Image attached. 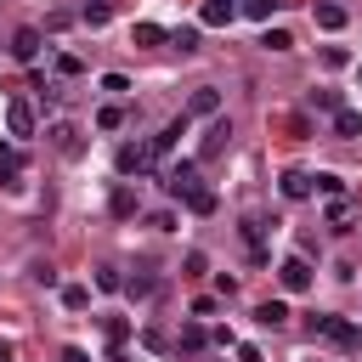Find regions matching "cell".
Instances as JSON below:
<instances>
[{
    "label": "cell",
    "mask_w": 362,
    "mask_h": 362,
    "mask_svg": "<svg viewBox=\"0 0 362 362\" xmlns=\"http://www.w3.org/2000/svg\"><path fill=\"white\" fill-rule=\"evenodd\" d=\"M153 170V147H119V175H147Z\"/></svg>",
    "instance_id": "52a82bcc"
},
{
    "label": "cell",
    "mask_w": 362,
    "mask_h": 362,
    "mask_svg": "<svg viewBox=\"0 0 362 362\" xmlns=\"http://www.w3.org/2000/svg\"><path fill=\"white\" fill-rule=\"evenodd\" d=\"M107 209H113L119 221H130V215H136L141 204H136V192H130V187H113V198H107Z\"/></svg>",
    "instance_id": "9a60e30c"
},
{
    "label": "cell",
    "mask_w": 362,
    "mask_h": 362,
    "mask_svg": "<svg viewBox=\"0 0 362 362\" xmlns=\"http://www.w3.org/2000/svg\"><path fill=\"white\" fill-rule=\"evenodd\" d=\"M170 40H175V45H181V51H198V28H175V34H170Z\"/></svg>",
    "instance_id": "d6a6232c"
},
{
    "label": "cell",
    "mask_w": 362,
    "mask_h": 362,
    "mask_svg": "<svg viewBox=\"0 0 362 362\" xmlns=\"http://www.w3.org/2000/svg\"><path fill=\"white\" fill-rule=\"evenodd\" d=\"M311 334L317 339H328V345H362V334H356V322H345V317H311Z\"/></svg>",
    "instance_id": "6da1fadb"
},
{
    "label": "cell",
    "mask_w": 362,
    "mask_h": 362,
    "mask_svg": "<svg viewBox=\"0 0 362 362\" xmlns=\"http://www.w3.org/2000/svg\"><path fill=\"white\" fill-rule=\"evenodd\" d=\"M243 243H249V260H255V266H266V221H260V215H249V221H243Z\"/></svg>",
    "instance_id": "ba28073f"
},
{
    "label": "cell",
    "mask_w": 362,
    "mask_h": 362,
    "mask_svg": "<svg viewBox=\"0 0 362 362\" xmlns=\"http://www.w3.org/2000/svg\"><path fill=\"white\" fill-rule=\"evenodd\" d=\"M238 362H260V351L255 345H238Z\"/></svg>",
    "instance_id": "d590c367"
},
{
    "label": "cell",
    "mask_w": 362,
    "mask_h": 362,
    "mask_svg": "<svg viewBox=\"0 0 362 362\" xmlns=\"http://www.w3.org/2000/svg\"><path fill=\"white\" fill-rule=\"evenodd\" d=\"M311 192H328V198H339V192H345V181H339L334 170H317V175H311Z\"/></svg>",
    "instance_id": "ffe728a7"
},
{
    "label": "cell",
    "mask_w": 362,
    "mask_h": 362,
    "mask_svg": "<svg viewBox=\"0 0 362 362\" xmlns=\"http://www.w3.org/2000/svg\"><path fill=\"white\" fill-rule=\"evenodd\" d=\"M226 6H238V0H226Z\"/></svg>",
    "instance_id": "ab89813d"
},
{
    "label": "cell",
    "mask_w": 362,
    "mask_h": 362,
    "mask_svg": "<svg viewBox=\"0 0 362 362\" xmlns=\"http://www.w3.org/2000/svg\"><path fill=\"white\" fill-rule=\"evenodd\" d=\"M283 0H243V17H255V23H272V11H277Z\"/></svg>",
    "instance_id": "cb8c5ba5"
},
{
    "label": "cell",
    "mask_w": 362,
    "mask_h": 362,
    "mask_svg": "<svg viewBox=\"0 0 362 362\" xmlns=\"http://www.w3.org/2000/svg\"><path fill=\"white\" fill-rule=\"evenodd\" d=\"M187 209H192V215H215V192H209V187H198V192L187 198Z\"/></svg>",
    "instance_id": "d4e9b609"
},
{
    "label": "cell",
    "mask_w": 362,
    "mask_h": 362,
    "mask_svg": "<svg viewBox=\"0 0 362 362\" xmlns=\"http://www.w3.org/2000/svg\"><path fill=\"white\" fill-rule=\"evenodd\" d=\"M255 317H260L266 328H283V322H288V305H283V300H266V305H260Z\"/></svg>",
    "instance_id": "44dd1931"
},
{
    "label": "cell",
    "mask_w": 362,
    "mask_h": 362,
    "mask_svg": "<svg viewBox=\"0 0 362 362\" xmlns=\"http://www.w3.org/2000/svg\"><path fill=\"white\" fill-rule=\"evenodd\" d=\"M277 283H283V294H305V288H311V266H305V255H288V260L277 266Z\"/></svg>",
    "instance_id": "277c9868"
},
{
    "label": "cell",
    "mask_w": 362,
    "mask_h": 362,
    "mask_svg": "<svg viewBox=\"0 0 362 362\" xmlns=\"http://www.w3.org/2000/svg\"><path fill=\"white\" fill-rule=\"evenodd\" d=\"M130 40H136V45H164L170 34H164L158 23H136V28H130Z\"/></svg>",
    "instance_id": "d6986e66"
},
{
    "label": "cell",
    "mask_w": 362,
    "mask_h": 362,
    "mask_svg": "<svg viewBox=\"0 0 362 362\" xmlns=\"http://www.w3.org/2000/svg\"><path fill=\"white\" fill-rule=\"evenodd\" d=\"M283 198H288V204H305V198H311V175H305V170H288V175H283Z\"/></svg>",
    "instance_id": "7c38bea8"
},
{
    "label": "cell",
    "mask_w": 362,
    "mask_h": 362,
    "mask_svg": "<svg viewBox=\"0 0 362 362\" xmlns=\"http://www.w3.org/2000/svg\"><path fill=\"white\" fill-rule=\"evenodd\" d=\"M124 288H130V294H136V300H141V294H153V288H158V277H153V272H136V277H130V283H124Z\"/></svg>",
    "instance_id": "f546056e"
},
{
    "label": "cell",
    "mask_w": 362,
    "mask_h": 362,
    "mask_svg": "<svg viewBox=\"0 0 362 362\" xmlns=\"http://www.w3.org/2000/svg\"><path fill=\"white\" fill-rule=\"evenodd\" d=\"M40 45H45V34H40V28H17L6 51H11L17 62H34V57H40Z\"/></svg>",
    "instance_id": "5b68a950"
},
{
    "label": "cell",
    "mask_w": 362,
    "mask_h": 362,
    "mask_svg": "<svg viewBox=\"0 0 362 362\" xmlns=\"http://www.w3.org/2000/svg\"><path fill=\"white\" fill-rule=\"evenodd\" d=\"M0 181H6V187L23 181V153H17V147H0Z\"/></svg>",
    "instance_id": "5bb4252c"
},
{
    "label": "cell",
    "mask_w": 362,
    "mask_h": 362,
    "mask_svg": "<svg viewBox=\"0 0 362 362\" xmlns=\"http://www.w3.org/2000/svg\"><path fill=\"white\" fill-rule=\"evenodd\" d=\"M356 79H362V62H356Z\"/></svg>",
    "instance_id": "f35d334b"
},
{
    "label": "cell",
    "mask_w": 362,
    "mask_h": 362,
    "mask_svg": "<svg viewBox=\"0 0 362 362\" xmlns=\"http://www.w3.org/2000/svg\"><path fill=\"white\" fill-rule=\"evenodd\" d=\"M187 107H192V113H204V119H215V113H221V90H215V85H198Z\"/></svg>",
    "instance_id": "8fae6325"
},
{
    "label": "cell",
    "mask_w": 362,
    "mask_h": 362,
    "mask_svg": "<svg viewBox=\"0 0 362 362\" xmlns=\"http://www.w3.org/2000/svg\"><path fill=\"white\" fill-rule=\"evenodd\" d=\"M204 339H209V334H204V322H187V328L175 334V345H181L187 356H198V351H204Z\"/></svg>",
    "instance_id": "2e32d148"
},
{
    "label": "cell",
    "mask_w": 362,
    "mask_h": 362,
    "mask_svg": "<svg viewBox=\"0 0 362 362\" xmlns=\"http://www.w3.org/2000/svg\"><path fill=\"white\" fill-rule=\"evenodd\" d=\"M11 356H17V345H11V339H0V362H11Z\"/></svg>",
    "instance_id": "74e56055"
},
{
    "label": "cell",
    "mask_w": 362,
    "mask_h": 362,
    "mask_svg": "<svg viewBox=\"0 0 362 362\" xmlns=\"http://www.w3.org/2000/svg\"><path fill=\"white\" fill-rule=\"evenodd\" d=\"M62 362H90V356H85L79 345H68V351H62Z\"/></svg>",
    "instance_id": "8d00e7d4"
},
{
    "label": "cell",
    "mask_w": 362,
    "mask_h": 362,
    "mask_svg": "<svg viewBox=\"0 0 362 362\" xmlns=\"http://www.w3.org/2000/svg\"><path fill=\"white\" fill-rule=\"evenodd\" d=\"M198 187H204V181H198V164H187V158H181V164H170V170H164V192H170V198H181V204H187Z\"/></svg>",
    "instance_id": "7a4b0ae2"
},
{
    "label": "cell",
    "mask_w": 362,
    "mask_h": 362,
    "mask_svg": "<svg viewBox=\"0 0 362 362\" xmlns=\"http://www.w3.org/2000/svg\"><path fill=\"white\" fill-rule=\"evenodd\" d=\"M226 147H232V124H226V119H215V124L204 130V147H198V158H221Z\"/></svg>",
    "instance_id": "8992f818"
},
{
    "label": "cell",
    "mask_w": 362,
    "mask_h": 362,
    "mask_svg": "<svg viewBox=\"0 0 362 362\" xmlns=\"http://www.w3.org/2000/svg\"><path fill=\"white\" fill-rule=\"evenodd\" d=\"M96 288H102V294H113V288H124V277H119L113 266H96Z\"/></svg>",
    "instance_id": "f1b7e54d"
},
{
    "label": "cell",
    "mask_w": 362,
    "mask_h": 362,
    "mask_svg": "<svg viewBox=\"0 0 362 362\" xmlns=\"http://www.w3.org/2000/svg\"><path fill=\"white\" fill-rule=\"evenodd\" d=\"M79 17H85L90 28H102V23L113 17V6H107V0H85V11H79Z\"/></svg>",
    "instance_id": "603a6c76"
},
{
    "label": "cell",
    "mask_w": 362,
    "mask_h": 362,
    "mask_svg": "<svg viewBox=\"0 0 362 362\" xmlns=\"http://www.w3.org/2000/svg\"><path fill=\"white\" fill-rule=\"evenodd\" d=\"M96 124H102V130H119V124H124V107H102Z\"/></svg>",
    "instance_id": "1f68e13d"
},
{
    "label": "cell",
    "mask_w": 362,
    "mask_h": 362,
    "mask_svg": "<svg viewBox=\"0 0 362 362\" xmlns=\"http://www.w3.org/2000/svg\"><path fill=\"white\" fill-rule=\"evenodd\" d=\"M328 221H334V226H345V221H351V204H345V198H334V204H328Z\"/></svg>",
    "instance_id": "836d02e7"
},
{
    "label": "cell",
    "mask_w": 362,
    "mask_h": 362,
    "mask_svg": "<svg viewBox=\"0 0 362 362\" xmlns=\"http://www.w3.org/2000/svg\"><path fill=\"white\" fill-rule=\"evenodd\" d=\"M311 17H317V28H345V6H334V0H322Z\"/></svg>",
    "instance_id": "e0dca14e"
},
{
    "label": "cell",
    "mask_w": 362,
    "mask_h": 362,
    "mask_svg": "<svg viewBox=\"0 0 362 362\" xmlns=\"http://www.w3.org/2000/svg\"><path fill=\"white\" fill-rule=\"evenodd\" d=\"M260 45H266V51H288V45H294V34H288V28H266V40H260Z\"/></svg>",
    "instance_id": "4316f807"
},
{
    "label": "cell",
    "mask_w": 362,
    "mask_h": 362,
    "mask_svg": "<svg viewBox=\"0 0 362 362\" xmlns=\"http://www.w3.org/2000/svg\"><path fill=\"white\" fill-rule=\"evenodd\" d=\"M345 62H351L345 45H322V68H345Z\"/></svg>",
    "instance_id": "4dcf8cb0"
},
{
    "label": "cell",
    "mask_w": 362,
    "mask_h": 362,
    "mask_svg": "<svg viewBox=\"0 0 362 362\" xmlns=\"http://www.w3.org/2000/svg\"><path fill=\"white\" fill-rule=\"evenodd\" d=\"M102 90H113V96H119V90H130V79H124V74H102Z\"/></svg>",
    "instance_id": "e575fe53"
},
{
    "label": "cell",
    "mask_w": 362,
    "mask_h": 362,
    "mask_svg": "<svg viewBox=\"0 0 362 362\" xmlns=\"http://www.w3.org/2000/svg\"><path fill=\"white\" fill-rule=\"evenodd\" d=\"M311 107H322V113H339L345 102H339V90H311Z\"/></svg>",
    "instance_id": "83f0119b"
},
{
    "label": "cell",
    "mask_w": 362,
    "mask_h": 362,
    "mask_svg": "<svg viewBox=\"0 0 362 362\" xmlns=\"http://www.w3.org/2000/svg\"><path fill=\"white\" fill-rule=\"evenodd\" d=\"M62 305H68V311H85V305H90V288L68 283V288H62Z\"/></svg>",
    "instance_id": "484cf974"
},
{
    "label": "cell",
    "mask_w": 362,
    "mask_h": 362,
    "mask_svg": "<svg viewBox=\"0 0 362 362\" xmlns=\"http://www.w3.org/2000/svg\"><path fill=\"white\" fill-rule=\"evenodd\" d=\"M45 136H51V147H57L62 158H79V153H85V130H79L74 119H57V124H51Z\"/></svg>",
    "instance_id": "3957f363"
},
{
    "label": "cell",
    "mask_w": 362,
    "mask_h": 362,
    "mask_svg": "<svg viewBox=\"0 0 362 362\" xmlns=\"http://www.w3.org/2000/svg\"><path fill=\"white\" fill-rule=\"evenodd\" d=\"M334 136H362V113L356 107H339L334 113Z\"/></svg>",
    "instance_id": "ac0fdd59"
},
{
    "label": "cell",
    "mask_w": 362,
    "mask_h": 362,
    "mask_svg": "<svg viewBox=\"0 0 362 362\" xmlns=\"http://www.w3.org/2000/svg\"><path fill=\"white\" fill-rule=\"evenodd\" d=\"M181 136H187V119H170V124H164V130H158V136L147 141V147H153V158H164V153H170V147H175Z\"/></svg>",
    "instance_id": "30bf717a"
},
{
    "label": "cell",
    "mask_w": 362,
    "mask_h": 362,
    "mask_svg": "<svg viewBox=\"0 0 362 362\" xmlns=\"http://www.w3.org/2000/svg\"><path fill=\"white\" fill-rule=\"evenodd\" d=\"M232 11H238V6H226V0H204L198 23H204V28H226V23H232Z\"/></svg>",
    "instance_id": "4fadbf2b"
},
{
    "label": "cell",
    "mask_w": 362,
    "mask_h": 362,
    "mask_svg": "<svg viewBox=\"0 0 362 362\" xmlns=\"http://www.w3.org/2000/svg\"><path fill=\"white\" fill-rule=\"evenodd\" d=\"M6 130H11V136H34V107H28V102H11V107H6Z\"/></svg>",
    "instance_id": "9c48e42d"
},
{
    "label": "cell",
    "mask_w": 362,
    "mask_h": 362,
    "mask_svg": "<svg viewBox=\"0 0 362 362\" xmlns=\"http://www.w3.org/2000/svg\"><path fill=\"white\" fill-rule=\"evenodd\" d=\"M102 334H107V345L119 351V345L130 339V322H124V317H102Z\"/></svg>",
    "instance_id": "7402d4cb"
}]
</instances>
